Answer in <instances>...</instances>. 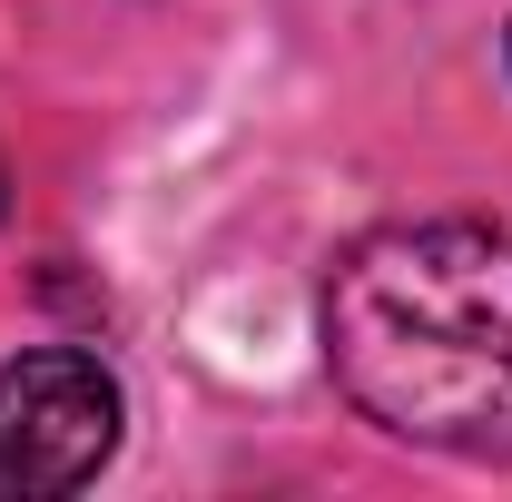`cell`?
Returning a JSON list of instances; mask_svg holds the SVG:
<instances>
[{"instance_id":"cell-1","label":"cell","mask_w":512,"mask_h":502,"mask_svg":"<svg viewBox=\"0 0 512 502\" xmlns=\"http://www.w3.org/2000/svg\"><path fill=\"white\" fill-rule=\"evenodd\" d=\"M325 365L355 414L444 453H512V227H384L325 276Z\"/></svg>"},{"instance_id":"cell-2","label":"cell","mask_w":512,"mask_h":502,"mask_svg":"<svg viewBox=\"0 0 512 502\" xmlns=\"http://www.w3.org/2000/svg\"><path fill=\"white\" fill-rule=\"evenodd\" d=\"M119 384L99 355L79 345H40L0 365V502H40V493H79L109 453H119Z\"/></svg>"}]
</instances>
